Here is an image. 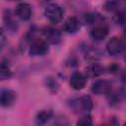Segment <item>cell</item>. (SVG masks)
<instances>
[{"instance_id":"21","label":"cell","mask_w":126,"mask_h":126,"mask_svg":"<svg viewBox=\"0 0 126 126\" xmlns=\"http://www.w3.org/2000/svg\"><path fill=\"white\" fill-rule=\"evenodd\" d=\"M101 126H106V125H101Z\"/></svg>"},{"instance_id":"4","label":"cell","mask_w":126,"mask_h":126,"mask_svg":"<svg viewBox=\"0 0 126 126\" xmlns=\"http://www.w3.org/2000/svg\"><path fill=\"white\" fill-rule=\"evenodd\" d=\"M125 46H126V45H125L124 41H123L121 38L117 37V36L111 37V38L106 42V50H107V52H108L110 55H112V56L117 55V54L123 52L124 49H125Z\"/></svg>"},{"instance_id":"22","label":"cell","mask_w":126,"mask_h":126,"mask_svg":"<svg viewBox=\"0 0 126 126\" xmlns=\"http://www.w3.org/2000/svg\"><path fill=\"white\" fill-rule=\"evenodd\" d=\"M124 126H126V124H125V125H124Z\"/></svg>"},{"instance_id":"17","label":"cell","mask_w":126,"mask_h":126,"mask_svg":"<svg viewBox=\"0 0 126 126\" xmlns=\"http://www.w3.org/2000/svg\"><path fill=\"white\" fill-rule=\"evenodd\" d=\"M52 126H69V120L64 115H59L54 120Z\"/></svg>"},{"instance_id":"8","label":"cell","mask_w":126,"mask_h":126,"mask_svg":"<svg viewBox=\"0 0 126 126\" xmlns=\"http://www.w3.org/2000/svg\"><path fill=\"white\" fill-rule=\"evenodd\" d=\"M15 15L23 21L30 20V18L32 17V7H31V5L28 4V3H25V2L19 3L15 8Z\"/></svg>"},{"instance_id":"2","label":"cell","mask_w":126,"mask_h":126,"mask_svg":"<svg viewBox=\"0 0 126 126\" xmlns=\"http://www.w3.org/2000/svg\"><path fill=\"white\" fill-rule=\"evenodd\" d=\"M64 15V9L59 6L58 4L52 3L45 7L44 9V16L45 18L52 24L59 23Z\"/></svg>"},{"instance_id":"14","label":"cell","mask_w":126,"mask_h":126,"mask_svg":"<svg viewBox=\"0 0 126 126\" xmlns=\"http://www.w3.org/2000/svg\"><path fill=\"white\" fill-rule=\"evenodd\" d=\"M12 76V71L10 69V66L6 60H2L0 65V78L1 80L9 79Z\"/></svg>"},{"instance_id":"6","label":"cell","mask_w":126,"mask_h":126,"mask_svg":"<svg viewBox=\"0 0 126 126\" xmlns=\"http://www.w3.org/2000/svg\"><path fill=\"white\" fill-rule=\"evenodd\" d=\"M41 33L44 37V40L47 43L51 44H56L60 41L61 39V33L60 32L52 27H45L41 30Z\"/></svg>"},{"instance_id":"5","label":"cell","mask_w":126,"mask_h":126,"mask_svg":"<svg viewBox=\"0 0 126 126\" xmlns=\"http://www.w3.org/2000/svg\"><path fill=\"white\" fill-rule=\"evenodd\" d=\"M112 84L110 81L99 79L93 83L92 92L95 94H108L111 92Z\"/></svg>"},{"instance_id":"1","label":"cell","mask_w":126,"mask_h":126,"mask_svg":"<svg viewBox=\"0 0 126 126\" xmlns=\"http://www.w3.org/2000/svg\"><path fill=\"white\" fill-rule=\"evenodd\" d=\"M69 105L75 113L87 114L93 108V101L89 95L83 94V95H79L71 98Z\"/></svg>"},{"instance_id":"7","label":"cell","mask_w":126,"mask_h":126,"mask_svg":"<svg viewBox=\"0 0 126 126\" xmlns=\"http://www.w3.org/2000/svg\"><path fill=\"white\" fill-rule=\"evenodd\" d=\"M17 98V94L10 89H2L0 92V102L2 106H11Z\"/></svg>"},{"instance_id":"20","label":"cell","mask_w":126,"mask_h":126,"mask_svg":"<svg viewBox=\"0 0 126 126\" xmlns=\"http://www.w3.org/2000/svg\"><path fill=\"white\" fill-rule=\"evenodd\" d=\"M123 58H124V60L126 61V46H125V49H124V51H123Z\"/></svg>"},{"instance_id":"16","label":"cell","mask_w":126,"mask_h":126,"mask_svg":"<svg viewBox=\"0 0 126 126\" xmlns=\"http://www.w3.org/2000/svg\"><path fill=\"white\" fill-rule=\"evenodd\" d=\"M76 126H94L93 118H92L90 115L85 114L84 116L80 117V118L77 120Z\"/></svg>"},{"instance_id":"3","label":"cell","mask_w":126,"mask_h":126,"mask_svg":"<svg viewBox=\"0 0 126 126\" xmlns=\"http://www.w3.org/2000/svg\"><path fill=\"white\" fill-rule=\"evenodd\" d=\"M48 52V45L44 39H34L29 48V54L31 56H43Z\"/></svg>"},{"instance_id":"18","label":"cell","mask_w":126,"mask_h":126,"mask_svg":"<svg viewBox=\"0 0 126 126\" xmlns=\"http://www.w3.org/2000/svg\"><path fill=\"white\" fill-rule=\"evenodd\" d=\"M99 15L95 14V13H89L85 16V21L89 24H94V23H96L98 20H99Z\"/></svg>"},{"instance_id":"10","label":"cell","mask_w":126,"mask_h":126,"mask_svg":"<svg viewBox=\"0 0 126 126\" xmlns=\"http://www.w3.org/2000/svg\"><path fill=\"white\" fill-rule=\"evenodd\" d=\"M108 33V29L106 26L104 25H98V26H95L90 32V35L91 37L95 40V41H100L102 39H104L106 37Z\"/></svg>"},{"instance_id":"19","label":"cell","mask_w":126,"mask_h":126,"mask_svg":"<svg viewBox=\"0 0 126 126\" xmlns=\"http://www.w3.org/2000/svg\"><path fill=\"white\" fill-rule=\"evenodd\" d=\"M4 42H5V36H4L3 31H2V32H1V48H3V46H4Z\"/></svg>"},{"instance_id":"11","label":"cell","mask_w":126,"mask_h":126,"mask_svg":"<svg viewBox=\"0 0 126 126\" xmlns=\"http://www.w3.org/2000/svg\"><path fill=\"white\" fill-rule=\"evenodd\" d=\"M52 115H53V111L51 109H42L39 112H37L34 118V122L37 126H43L50 120Z\"/></svg>"},{"instance_id":"13","label":"cell","mask_w":126,"mask_h":126,"mask_svg":"<svg viewBox=\"0 0 126 126\" xmlns=\"http://www.w3.org/2000/svg\"><path fill=\"white\" fill-rule=\"evenodd\" d=\"M103 70H104L103 67L100 66L99 64H92L86 69V73L89 77L95 78V77L100 76L103 73Z\"/></svg>"},{"instance_id":"12","label":"cell","mask_w":126,"mask_h":126,"mask_svg":"<svg viewBox=\"0 0 126 126\" xmlns=\"http://www.w3.org/2000/svg\"><path fill=\"white\" fill-rule=\"evenodd\" d=\"M80 29V22L76 17H70L63 25V30L67 33H75Z\"/></svg>"},{"instance_id":"9","label":"cell","mask_w":126,"mask_h":126,"mask_svg":"<svg viewBox=\"0 0 126 126\" xmlns=\"http://www.w3.org/2000/svg\"><path fill=\"white\" fill-rule=\"evenodd\" d=\"M86 83H87V78L81 72L73 73L70 78V86L77 91L84 89V87L86 86Z\"/></svg>"},{"instance_id":"15","label":"cell","mask_w":126,"mask_h":126,"mask_svg":"<svg viewBox=\"0 0 126 126\" xmlns=\"http://www.w3.org/2000/svg\"><path fill=\"white\" fill-rule=\"evenodd\" d=\"M115 23L119 25H126V8L118 9L113 17Z\"/></svg>"}]
</instances>
